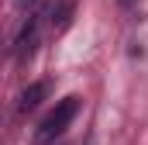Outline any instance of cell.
<instances>
[{
	"label": "cell",
	"instance_id": "6da1fadb",
	"mask_svg": "<svg viewBox=\"0 0 148 145\" xmlns=\"http://www.w3.org/2000/svg\"><path fill=\"white\" fill-rule=\"evenodd\" d=\"M79 114V97H62L55 107L45 114V121L38 124V131H35V145H48V142H55L69 124H73V117Z\"/></svg>",
	"mask_w": 148,
	"mask_h": 145
},
{
	"label": "cell",
	"instance_id": "7a4b0ae2",
	"mask_svg": "<svg viewBox=\"0 0 148 145\" xmlns=\"http://www.w3.org/2000/svg\"><path fill=\"white\" fill-rule=\"evenodd\" d=\"M35 41H38V14L35 17H28L24 21V28H21V35H17V59H24V55H31L35 52Z\"/></svg>",
	"mask_w": 148,
	"mask_h": 145
},
{
	"label": "cell",
	"instance_id": "3957f363",
	"mask_svg": "<svg viewBox=\"0 0 148 145\" xmlns=\"http://www.w3.org/2000/svg\"><path fill=\"white\" fill-rule=\"evenodd\" d=\"M45 93H48V83H45V79H41V83H31V86L21 93V104H17V107L21 110H35L38 104L45 100Z\"/></svg>",
	"mask_w": 148,
	"mask_h": 145
},
{
	"label": "cell",
	"instance_id": "277c9868",
	"mask_svg": "<svg viewBox=\"0 0 148 145\" xmlns=\"http://www.w3.org/2000/svg\"><path fill=\"white\" fill-rule=\"evenodd\" d=\"M86 145H90V142H86Z\"/></svg>",
	"mask_w": 148,
	"mask_h": 145
}]
</instances>
